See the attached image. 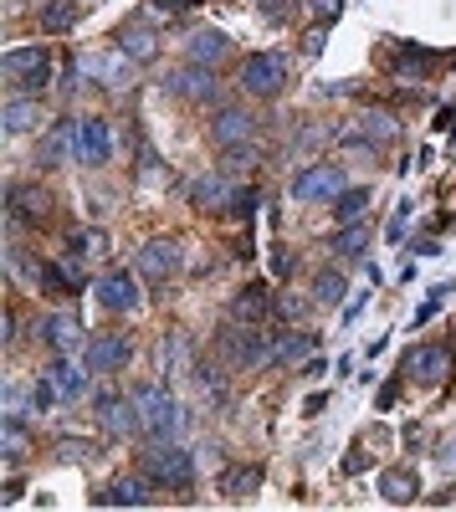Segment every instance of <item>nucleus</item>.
<instances>
[{
  "mask_svg": "<svg viewBox=\"0 0 456 512\" xmlns=\"http://www.w3.org/2000/svg\"><path fill=\"white\" fill-rule=\"evenodd\" d=\"M139 472H144L154 487L180 492V487L195 482V456H190L185 446H175V441H159V436H154V446L139 451Z\"/></svg>",
  "mask_w": 456,
  "mask_h": 512,
  "instance_id": "f257e3e1",
  "label": "nucleus"
},
{
  "mask_svg": "<svg viewBox=\"0 0 456 512\" xmlns=\"http://www.w3.org/2000/svg\"><path fill=\"white\" fill-rule=\"evenodd\" d=\"M134 405H139V420H144L149 436L170 441V436L185 431V410H180V400L164 390L159 379H154V384H134Z\"/></svg>",
  "mask_w": 456,
  "mask_h": 512,
  "instance_id": "f03ea898",
  "label": "nucleus"
},
{
  "mask_svg": "<svg viewBox=\"0 0 456 512\" xmlns=\"http://www.w3.org/2000/svg\"><path fill=\"white\" fill-rule=\"evenodd\" d=\"M216 354H221L226 369H257V364H267V354H272V338H262L252 323H241V318H236V328H231V323L221 328Z\"/></svg>",
  "mask_w": 456,
  "mask_h": 512,
  "instance_id": "7ed1b4c3",
  "label": "nucleus"
},
{
  "mask_svg": "<svg viewBox=\"0 0 456 512\" xmlns=\"http://www.w3.org/2000/svg\"><path fill=\"white\" fill-rule=\"evenodd\" d=\"M190 200L200 205V210H246L252 205V190H241L236 180H231V169H205V175H195L190 180Z\"/></svg>",
  "mask_w": 456,
  "mask_h": 512,
  "instance_id": "20e7f679",
  "label": "nucleus"
},
{
  "mask_svg": "<svg viewBox=\"0 0 456 512\" xmlns=\"http://www.w3.org/2000/svg\"><path fill=\"white\" fill-rule=\"evenodd\" d=\"M6 82L16 93H41L52 82V57L47 47H11L6 52Z\"/></svg>",
  "mask_w": 456,
  "mask_h": 512,
  "instance_id": "39448f33",
  "label": "nucleus"
},
{
  "mask_svg": "<svg viewBox=\"0 0 456 512\" xmlns=\"http://www.w3.org/2000/svg\"><path fill=\"white\" fill-rule=\"evenodd\" d=\"M282 82H287V62L272 57V52H252V57L241 62V88L252 93V98H277Z\"/></svg>",
  "mask_w": 456,
  "mask_h": 512,
  "instance_id": "423d86ee",
  "label": "nucleus"
},
{
  "mask_svg": "<svg viewBox=\"0 0 456 512\" xmlns=\"http://www.w3.org/2000/svg\"><path fill=\"white\" fill-rule=\"evenodd\" d=\"M164 82H170V93H175V98H185V103H216V98H221V82H216V72H211V67H200V62L175 67Z\"/></svg>",
  "mask_w": 456,
  "mask_h": 512,
  "instance_id": "0eeeda50",
  "label": "nucleus"
},
{
  "mask_svg": "<svg viewBox=\"0 0 456 512\" xmlns=\"http://www.w3.org/2000/svg\"><path fill=\"white\" fill-rule=\"evenodd\" d=\"M98 425H103L108 436H118V441L139 436V431H144V420H139V405H134V395L123 400V395L103 390V395H98Z\"/></svg>",
  "mask_w": 456,
  "mask_h": 512,
  "instance_id": "6e6552de",
  "label": "nucleus"
},
{
  "mask_svg": "<svg viewBox=\"0 0 456 512\" xmlns=\"http://www.w3.org/2000/svg\"><path fill=\"white\" fill-rule=\"evenodd\" d=\"M344 190H349V180H344L339 164H313V169H303V175L293 180V195H298V200H313V205L339 200Z\"/></svg>",
  "mask_w": 456,
  "mask_h": 512,
  "instance_id": "1a4fd4ad",
  "label": "nucleus"
},
{
  "mask_svg": "<svg viewBox=\"0 0 456 512\" xmlns=\"http://www.w3.org/2000/svg\"><path fill=\"white\" fill-rule=\"evenodd\" d=\"M129 359H134V344L123 333H98V338H88V349H82V364H88L93 374L129 369Z\"/></svg>",
  "mask_w": 456,
  "mask_h": 512,
  "instance_id": "9d476101",
  "label": "nucleus"
},
{
  "mask_svg": "<svg viewBox=\"0 0 456 512\" xmlns=\"http://www.w3.org/2000/svg\"><path fill=\"white\" fill-rule=\"evenodd\" d=\"M400 369H405V379H416V384H441L446 369H451V349H441V344H416V349L400 359Z\"/></svg>",
  "mask_w": 456,
  "mask_h": 512,
  "instance_id": "9b49d317",
  "label": "nucleus"
},
{
  "mask_svg": "<svg viewBox=\"0 0 456 512\" xmlns=\"http://www.w3.org/2000/svg\"><path fill=\"white\" fill-rule=\"evenodd\" d=\"M154 359H159L164 379H190V374H195V344H190V333L170 328V333L159 338V349H154Z\"/></svg>",
  "mask_w": 456,
  "mask_h": 512,
  "instance_id": "f8f14e48",
  "label": "nucleus"
},
{
  "mask_svg": "<svg viewBox=\"0 0 456 512\" xmlns=\"http://www.w3.org/2000/svg\"><path fill=\"white\" fill-rule=\"evenodd\" d=\"M175 272H180V241L154 236V241H144V246H139V277L164 282V277H175Z\"/></svg>",
  "mask_w": 456,
  "mask_h": 512,
  "instance_id": "ddd939ff",
  "label": "nucleus"
},
{
  "mask_svg": "<svg viewBox=\"0 0 456 512\" xmlns=\"http://www.w3.org/2000/svg\"><path fill=\"white\" fill-rule=\"evenodd\" d=\"M118 52L129 62H154L159 57V36H154V21L149 16H134L118 26Z\"/></svg>",
  "mask_w": 456,
  "mask_h": 512,
  "instance_id": "4468645a",
  "label": "nucleus"
},
{
  "mask_svg": "<svg viewBox=\"0 0 456 512\" xmlns=\"http://www.w3.org/2000/svg\"><path fill=\"white\" fill-rule=\"evenodd\" d=\"M252 134H257V123H252V113H246V108H221L211 118L216 149H246V144H252Z\"/></svg>",
  "mask_w": 456,
  "mask_h": 512,
  "instance_id": "2eb2a0df",
  "label": "nucleus"
},
{
  "mask_svg": "<svg viewBox=\"0 0 456 512\" xmlns=\"http://www.w3.org/2000/svg\"><path fill=\"white\" fill-rule=\"evenodd\" d=\"M6 200H11V226H16L21 216H26L31 226H47V221H52V195L41 190V185H26V190H21V185H11V190H6Z\"/></svg>",
  "mask_w": 456,
  "mask_h": 512,
  "instance_id": "dca6fc26",
  "label": "nucleus"
},
{
  "mask_svg": "<svg viewBox=\"0 0 456 512\" xmlns=\"http://www.w3.org/2000/svg\"><path fill=\"white\" fill-rule=\"evenodd\" d=\"M344 139H349V149H359V154H375L380 144L395 139V118H390V113H364Z\"/></svg>",
  "mask_w": 456,
  "mask_h": 512,
  "instance_id": "f3484780",
  "label": "nucleus"
},
{
  "mask_svg": "<svg viewBox=\"0 0 456 512\" xmlns=\"http://www.w3.org/2000/svg\"><path fill=\"white\" fill-rule=\"evenodd\" d=\"M231 57V36L216 31V26H205V31H190L185 41V62H200V67H216Z\"/></svg>",
  "mask_w": 456,
  "mask_h": 512,
  "instance_id": "a211bd4d",
  "label": "nucleus"
},
{
  "mask_svg": "<svg viewBox=\"0 0 456 512\" xmlns=\"http://www.w3.org/2000/svg\"><path fill=\"white\" fill-rule=\"evenodd\" d=\"M98 303H103V313H129V308L139 303L134 272H108V277H98Z\"/></svg>",
  "mask_w": 456,
  "mask_h": 512,
  "instance_id": "6ab92c4d",
  "label": "nucleus"
},
{
  "mask_svg": "<svg viewBox=\"0 0 456 512\" xmlns=\"http://www.w3.org/2000/svg\"><path fill=\"white\" fill-rule=\"evenodd\" d=\"M108 149H113V134L103 118H77V159L82 164H108Z\"/></svg>",
  "mask_w": 456,
  "mask_h": 512,
  "instance_id": "aec40b11",
  "label": "nucleus"
},
{
  "mask_svg": "<svg viewBox=\"0 0 456 512\" xmlns=\"http://www.w3.org/2000/svg\"><path fill=\"white\" fill-rule=\"evenodd\" d=\"M77 154V123H57L47 139H41V149H36V164L41 169H57V164H67Z\"/></svg>",
  "mask_w": 456,
  "mask_h": 512,
  "instance_id": "412c9836",
  "label": "nucleus"
},
{
  "mask_svg": "<svg viewBox=\"0 0 456 512\" xmlns=\"http://www.w3.org/2000/svg\"><path fill=\"white\" fill-rule=\"evenodd\" d=\"M303 359H313V338H308V333H282V338H272V354H267L272 369H293V364H303Z\"/></svg>",
  "mask_w": 456,
  "mask_h": 512,
  "instance_id": "4be33fe9",
  "label": "nucleus"
},
{
  "mask_svg": "<svg viewBox=\"0 0 456 512\" xmlns=\"http://www.w3.org/2000/svg\"><path fill=\"white\" fill-rule=\"evenodd\" d=\"M41 338H47L57 354H72V349L82 344V323H77L72 313H52L47 323H41Z\"/></svg>",
  "mask_w": 456,
  "mask_h": 512,
  "instance_id": "5701e85b",
  "label": "nucleus"
},
{
  "mask_svg": "<svg viewBox=\"0 0 456 512\" xmlns=\"http://www.w3.org/2000/svg\"><path fill=\"white\" fill-rule=\"evenodd\" d=\"M47 374H52V384L62 390V400H77L82 390H88V374H93V369H88V364H72L67 354H57V364H52Z\"/></svg>",
  "mask_w": 456,
  "mask_h": 512,
  "instance_id": "b1692460",
  "label": "nucleus"
},
{
  "mask_svg": "<svg viewBox=\"0 0 456 512\" xmlns=\"http://www.w3.org/2000/svg\"><path fill=\"white\" fill-rule=\"evenodd\" d=\"M98 502H108V507H149V482L118 477V482H108V492H103Z\"/></svg>",
  "mask_w": 456,
  "mask_h": 512,
  "instance_id": "393cba45",
  "label": "nucleus"
},
{
  "mask_svg": "<svg viewBox=\"0 0 456 512\" xmlns=\"http://www.w3.org/2000/svg\"><path fill=\"white\" fill-rule=\"evenodd\" d=\"M231 318H241V323H262V318H272V292H267V287H246L236 303H231Z\"/></svg>",
  "mask_w": 456,
  "mask_h": 512,
  "instance_id": "a878e982",
  "label": "nucleus"
},
{
  "mask_svg": "<svg viewBox=\"0 0 456 512\" xmlns=\"http://www.w3.org/2000/svg\"><path fill=\"white\" fill-rule=\"evenodd\" d=\"M36 123H41L36 103H31V98H21V93H11V98H6V134H31Z\"/></svg>",
  "mask_w": 456,
  "mask_h": 512,
  "instance_id": "bb28decb",
  "label": "nucleus"
},
{
  "mask_svg": "<svg viewBox=\"0 0 456 512\" xmlns=\"http://www.w3.org/2000/svg\"><path fill=\"white\" fill-rule=\"evenodd\" d=\"M257 487H262V466H226V472H221V492L226 497H246Z\"/></svg>",
  "mask_w": 456,
  "mask_h": 512,
  "instance_id": "cd10ccee",
  "label": "nucleus"
},
{
  "mask_svg": "<svg viewBox=\"0 0 456 512\" xmlns=\"http://www.w3.org/2000/svg\"><path fill=\"white\" fill-rule=\"evenodd\" d=\"M416 492H421V482H416V472H405V466L380 477V497L385 502H416Z\"/></svg>",
  "mask_w": 456,
  "mask_h": 512,
  "instance_id": "c85d7f7f",
  "label": "nucleus"
},
{
  "mask_svg": "<svg viewBox=\"0 0 456 512\" xmlns=\"http://www.w3.org/2000/svg\"><path fill=\"white\" fill-rule=\"evenodd\" d=\"M344 272H334V267H323L318 277H313V303L318 308H334V303H344Z\"/></svg>",
  "mask_w": 456,
  "mask_h": 512,
  "instance_id": "c756f323",
  "label": "nucleus"
},
{
  "mask_svg": "<svg viewBox=\"0 0 456 512\" xmlns=\"http://www.w3.org/2000/svg\"><path fill=\"white\" fill-rule=\"evenodd\" d=\"M77 67H82V72H93V77L103 82V88H118V93L129 88V77H123V67H118V62H108V57H82Z\"/></svg>",
  "mask_w": 456,
  "mask_h": 512,
  "instance_id": "7c9ffc66",
  "label": "nucleus"
},
{
  "mask_svg": "<svg viewBox=\"0 0 456 512\" xmlns=\"http://www.w3.org/2000/svg\"><path fill=\"white\" fill-rule=\"evenodd\" d=\"M364 210H369V190L359 185V190H344V195H339L334 216H339L344 226H354V221H364Z\"/></svg>",
  "mask_w": 456,
  "mask_h": 512,
  "instance_id": "2f4dec72",
  "label": "nucleus"
},
{
  "mask_svg": "<svg viewBox=\"0 0 456 512\" xmlns=\"http://www.w3.org/2000/svg\"><path fill=\"white\" fill-rule=\"evenodd\" d=\"M36 410V384H6V420H21Z\"/></svg>",
  "mask_w": 456,
  "mask_h": 512,
  "instance_id": "473e14b6",
  "label": "nucleus"
},
{
  "mask_svg": "<svg viewBox=\"0 0 456 512\" xmlns=\"http://www.w3.org/2000/svg\"><path fill=\"white\" fill-rule=\"evenodd\" d=\"M72 21H77L72 0H47V6H41V26H47V31H67Z\"/></svg>",
  "mask_w": 456,
  "mask_h": 512,
  "instance_id": "72a5a7b5",
  "label": "nucleus"
},
{
  "mask_svg": "<svg viewBox=\"0 0 456 512\" xmlns=\"http://www.w3.org/2000/svg\"><path fill=\"white\" fill-rule=\"evenodd\" d=\"M334 251H339V256H354V262H359V256L369 251V231H364V226H344V231L334 236Z\"/></svg>",
  "mask_w": 456,
  "mask_h": 512,
  "instance_id": "f704fd0d",
  "label": "nucleus"
},
{
  "mask_svg": "<svg viewBox=\"0 0 456 512\" xmlns=\"http://www.w3.org/2000/svg\"><path fill=\"white\" fill-rule=\"evenodd\" d=\"M26 456V436H21V420H6V466H16Z\"/></svg>",
  "mask_w": 456,
  "mask_h": 512,
  "instance_id": "c9c22d12",
  "label": "nucleus"
},
{
  "mask_svg": "<svg viewBox=\"0 0 456 512\" xmlns=\"http://www.w3.org/2000/svg\"><path fill=\"white\" fill-rule=\"evenodd\" d=\"M390 62H395V67H405V72H421L431 57H426V52H416V47H395V52H390Z\"/></svg>",
  "mask_w": 456,
  "mask_h": 512,
  "instance_id": "e433bc0d",
  "label": "nucleus"
},
{
  "mask_svg": "<svg viewBox=\"0 0 456 512\" xmlns=\"http://www.w3.org/2000/svg\"><path fill=\"white\" fill-rule=\"evenodd\" d=\"M57 456H62V461H93V456H98V446H93V441H62V446H57Z\"/></svg>",
  "mask_w": 456,
  "mask_h": 512,
  "instance_id": "4c0bfd02",
  "label": "nucleus"
},
{
  "mask_svg": "<svg viewBox=\"0 0 456 512\" xmlns=\"http://www.w3.org/2000/svg\"><path fill=\"white\" fill-rule=\"evenodd\" d=\"M277 313H282V318H303V313H308V297L282 292V297H277Z\"/></svg>",
  "mask_w": 456,
  "mask_h": 512,
  "instance_id": "58836bf2",
  "label": "nucleus"
},
{
  "mask_svg": "<svg viewBox=\"0 0 456 512\" xmlns=\"http://www.w3.org/2000/svg\"><path fill=\"white\" fill-rule=\"evenodd\" d=\"M72 246H77V256H98V251H108V241H103L98 231H82V236H72Z\"/></svg>",
  "mask_w": 456,
  "mask_h": 512,
  "instance_id": "ea45409f",
  "label": "nucleus"
},
{
  "mask_svg": "<svg viewBox=\"0 0 456 512\" xmlns=\"http://www.w3.org/2000/svg\"><path fill=\"white\" fill-rule=\"evenodd\" d=\"M180 6H185V0H154V6H149L144 16H154V21H175V16H180Z\"/></svg>",
  "mask_w": 456,
  "mask_h": 512,
  "instance_id": "a19ab883",
  "label": "nucleus"
},
{
  "mask_svg": "<svg viewBox=\"0 0 456 512\" xmlns=\"http://www.w3.org/2000/svg\"><path fill=\"white\" fill-rule=\"evenodd\" d=\"M139 175H144V180H149V175L164 180V169H159V154H154V149H139Z\"/></svg>",
  "mask_w": 456,
  "mask_h": 512,
  "instance_id": "79ce46f5",
  "label": "nucleus"
},
{
  "mask_svg": "<svg viewBox=\"0 0 456 512\" xmlns=\"http://www.w3.org/2000/svg\"><path fill=\"white\" fill-rule=\"evenodd\" d=\"M313 11H318V21L328 26V21H339V11H344V0H318Z\"/></svg>",
  "mask_w": 456,
  "mask_h": 512,
  "instance_id": "37998d69",
  "label": "nucleus"
},
{
  "mask_svg": "<svg viewBox=\"0 0 456 512\" xmlns=\"http://www.w3.org/2000/svg\"><path fill=\"white\" fill-rule=\"evenodd\" d=\"M257 6H262V11L272 16V21H282L287 11H293V0H257Z\"/></svg>",
  "mask_w": 456,
  "mask_h": 512,
  "instance_id": "c03bdc74",
  "label": "nucleus"
},
{
  "mask_svg": "<svg viewBox=\"0 0 456 512\" xmlns=\"http://www.w3.org/2000/svg\"><path fill=\"white\" fill-rule=\"evenodd\" d=\"M272 272L287 277V272H293V256H287V251H272Z\"/></svg>",
  "mask_w": 456,
  "mask_h": 512,
  "instance_id": "a18cd8bd",
  "label": "nucleus"
}]
</instances>
